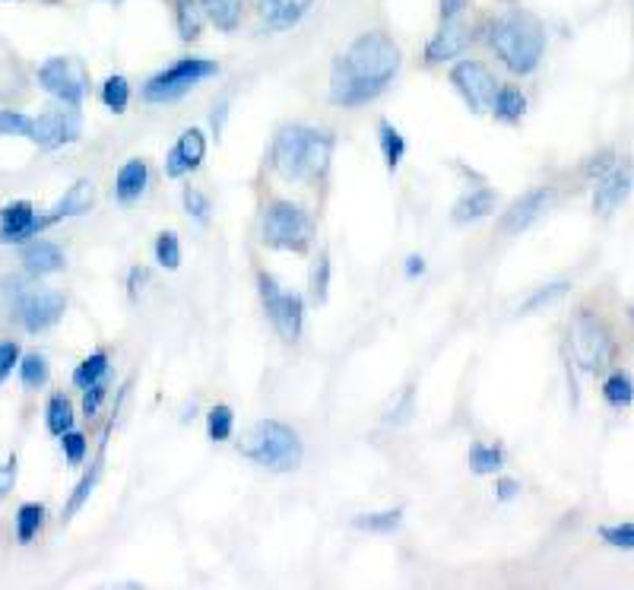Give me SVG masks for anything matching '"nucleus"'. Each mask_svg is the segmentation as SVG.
Masks as SVG:
<instances>
[{
  "label": "nucleus",
  "mask_w": 634,
  "mask_h": 590,
  "mask_svg": "<svg viewBox=\"0 0 634 590\" xmlns=\"http://www.w3.org/2000/svg\"><path fill=\"white\" fill-rule=\"evenodd\" d=\"M20 378H23V387H29V391H39V387L48 384V359L39 356V353H29L20 359Z\"/></svg>",
  "instance_id": "obj_36"
},
{
  "label": "nucleus",
  "mask_w": 634,
  "mask_h": 590,
  "mask_svg": "<svg viewBox=\"0 0 634 590\" xmlns=\"http://www.w3.org/2000/svg\"><path fill=\"white\" fill-rule=\"evenodd\" d=\"M260 242L276 251L302 254L314 242V219L292 200H273L264 210V219H260Z\"/></svg>",
  "instance_id": "obj_5"
},
{
  "label": "nucleus",
  "mask_w": 634,
  "mask_h": 590,
  "mask_svg": "<svg viewBox=\"0 0 634 590\" xmlns=\"http://www.w3.org/2000/svg\"><path fill=\"white\" fill-rule=\"evenodd\" d=\"M495 210V191L492 188H473L466 191L454 204V223H476V219L489 216Z\"/></svg>",
  "instance_id": "obj_23"
},
{
  "label": "nucleus",
  "mask_w": 634,
  "mask_h": 590,
  "mask_svg": "<svg viewBox=\"0 0 634 590\" xmlns=\"http://www.w3.org/2000/svg\"><path fill=\"white\" fill-rule=\"evenodd\" d=\"M311 4L314 0H283V7H279L270 20H267V26L273 29V32H286V29H292V26H298L308 16V10H311Z\"/></svg>",
  "instance_id": "obj_32"
},
{
  "label": "nucleus",
  "mask_w": 634,
  "mask_h": 590,
  "mask_svg": "<svg viewBox=\"0 0 634 590\" xmlns=\"http://www.w3.org/2000/svg\"><path fill=\"white\" fill-rule=\"evenodd\" d=\"M203 159H207V137H203V131H197V127H188V131H181L169 156H165V175L184 178L197 172Z\"/></svg>",
  "instance_id": "obj_15"
},
{
  "label": "nucleus",
  "mask_w": 634,
  "mask_h": 590,
  "mask_svg": "<svg viewBox=\"0 0 634 590\" xmlns=\"http://www.w3.org/2000/svg\"><path fill=\"white\" fill-rule=\"evenodd\" d=\"M470 42H473V29L463 20L441 23L432 39L425 42V64L438 67V64H447V61H457L466 54Z\"/></svg>",
  "instance_id": "obj_14"
},
{
  "label": "nucleus",
  "mask_w": 634,
  "mask_h": 590,
  "mask_svg": "<svg viewBox=\"0 0 634 590\" xmlns=\"http://www.w3.org/2000/svg\"><path fill=\"white\" fill-rule=\"evenodd\" d=\"M406 413H413V394H409V391L403 394V403H400V407H394V410L387 413L384 422H406V419H409Z\"/></svg>",
  "instance_id": "obj_53"
},
{
  "label": "nucleus",
  "mask_w": 634,
  "mask_h": 590,
  "mask_svg": "<svg viewBox=\"0 0 634 590\" xmlns=\"http://www.w3.org/2000/svg\"><path fill=\"white\" fill-rule=\"evenodd\" d=\"M552 204V188H533L524 197H517L508 207V213L501 216V232L505 235H520L524 229H530L539 216H543Z\"/></svg>",
  "instance_id": "obj_16"
},
{
  "label": "nucleus",
  "mask_w": 634,
  "mask_h": 590,
  "mask_svg": "<svg viewBox=\"0 0 634 590\" xmlns=\"http://www.w3.org/2000/svg\"><path fill=\"white\" fill-rule=\"evenodd\" d=\"M105 397H108V384L105 381L86 387V391H83V416H96L102 410Z\"/></svg>",
  "instance_id": "obj_46"
},
{
  "label": "nucleus",
  "mask_w": 634,
  "mask_h": 590,
  "mask_svg": "<svg viewBox=\"0 0 634 590\" xmlns=\"http://www.w3.org/2000/svg\"><path fill=\"white\" fill-rule=\"evenodd\" d=\"M96 479H99V470H92V473H86L80 483H77V489H73V495H70V502H67V508H64V521H70L73 514H77L83 505H86V499L92 495V489H96Z\"/></svg>",
  "instance_id": "obj_41"
},
{
  "label": "nucleus",
  "mask_w": 634,
  "mask_h": 590,
  "mask_svg": "<svg viewBox=\"0 0 634 590\" xmlns=\"http://www.w3.org/2000/svg\"><path fill=\"white\" fill-rule=\"evenodd\" d=\"M489 112H492L498 121L517 124L520 118L527 115V96H524V92H520L517 86H511V83H498L495 99H492V105H489Z\"/></svg>",
  "instance_id": "obj_22"
},
{
  "label": "nucleus",
  "mask_w": 634,
  "mask_h": 590,
  "mask_svg": "<svg viewBox=\"0 0 634 590\" xmlns=\"http://www.w3.org/2000/svg\"><path fill=\"white\" fill-rule=\"evenodd\" d=\"M238 451L248 460H254L257 467H267L273 473H292L302 467V457H305L298 432L279 419L254 422L248 432H241Z\"/></svg>",
  "instance_id": "obj_4"
},
{
  "label": "nucleus",
  "mask_w": 634,
  "mask_h": 590,
  "mask_svg": "<svg viewBox=\"0 0 634 590\" xmlns=\"http://www.w3.org/2000/svg\"><path fill=\"white\" fill-rule=\"evenodd\" d=\"M403 67V51L387 32L356 35L330 67V102L343 108H362L375 102L394 83Z\"/></svg>",
  "instance_id": "obj_1"
},
{
  "label": "nucleus",
  "mask_w": 634,
  "mask_h": 590,
  "mask_svg": "<svg viewBox=\"0 0 634 590\" xmlns=\"http://www.w3.org/2000/svg\"><path fill=\"white\" fill-rule=\"evenodd\" d=\"M216 73H219V64L210 58H194V54L191 58H178L175 64L153 73V77L143 83V99L153 105L178 102L181 96H188L197 83L216 77Z\"/></svg>",
  "instance_id": "obj_7"
},
{
  "label": "nucleus",
  "mask_w": 634,
  "mask_h": 590,
  "mask_svg": "<svg viewBox=\"0 0 634 590\" xmlns=\"http://www.w3.org/2000/svg\"><path fill=\"white\" fill-rule=\"evenodd\" d=\"M7 295H13V315L20 321L29 334H39V330H48L61 321L64 315V295L54 289H29L20 280H7Z\"/></svg>",
  "instance_id": "obj_8"
},
{
  "label": "nucleus",
  "mask_w": 634,
  "mask_h": 590,
  "mask_svg": "<svg viewBox=\"0 0 634 590\" xmlns=\"http://www.w3.org/2000/svg\"><path fill=\"white\" fill-rule=\"evenodd\" d=\"M32 121L23 112H0V137H29L32 134Z\"/></svg>",
  "instance_id": "obj_40"
},
{
  "label": "nucleus",
  "mask_w": 634,
  "mask_h": 590,
  "mask_svg": "<svg viewBox=\"0 0 634 590\" xmlns=\"http://www.w3.org/2000/svg\"><path fill=\"white\" fill-rule=\"evenodd\" d=\"M245 4H248V7H251V10H254L257 16H260V20H264V23H267V20H270V16H273V13H276L279 7H283V0H245Z\"/></svg>",
  "instance_id": "obj_51"
},
{
  "label": "nucleus",
  "mask_w": 634,
  "mask_h": 590,
  "mask_svg": "<svg viewBox=\"0 0 634 590\" xmlns=\"http://www.w3.org/2000/svg\"><path fill=\"white\" fill-rule=\"evenodd\" d=\"M45 524V505L39 502H26L16 511V543H32L39 537V530Z\"/></svg>",
  "instance_id": "obj_27"
},
{
  "label": "nucleus",
  "mask_w": 634,
  "mask_h": 590,
  "mask_svg": "<svg viewBox=\"0 0 634 590\" xmlns=\"http://www.w3.org/2000/svg\"><path fill=\"white\" fill-rule=\"evenodd\" d=\"M470 467L476 476L498 473L505 467V451L498 445H489V441H476V445H470Z\"/></svg>",
  "instance_id": "obj_28"
},
{
  "label": "nucleus",
  "mask_w": 634,
  "mask_h": 590,
  "mask_svg": "<svg viewBox=\"0 0 634 590\" xmlns=\"http://www.w3.org/2000/svg\"><path fill=\"white\" fill-rule=\"evenodd\" d=\"M517 492H520V483H517V479H511V476H501L498 483H495V499H498V502H511V499H517Z\"/></svg>",
  "instance_id": "obj_48"
},
{
  "label": "nucleus",
  "mask_w": 634,
  "mask_h": 590,
  "mask_svg": "<svg viewBox=\"0 0 634 590\" xmlns=\"http://www.w3.org/2000/svg\"><path fill=\"white\" fill-rule=\"evenodd\" d=\"M172 16L181 42H197L207 26V13H203L200 0H172Z\"/></svg>",
  "instance_id": "obj_20"
},
{
  "label": "nucleus",
  "mask_w": 634,
  "mask_h": 590,
  "mask_svg": "<svg viewBox=\"0 0 634 590\" xmlns=\"http://www.w3.org/2000/svg\"><path fill=\"white\" fill-rule=\"evenodd\" d=\"M631 184H634L631 172H628V169H619V165H615V169H612L606 178L596 181V191H593V213L612 216V213L619 210V207L625 204V200H628Z\"/></svg>",
  "instance_id": "obj_17"
},
{
  "label": "nucleus",
  "mask_w": 634,
  "mask_h": 590,
  "mask_svg": "<svg viewBox=\"0 0 634 590\" xmlns=\"http://www.w3.org/2000/svg\"><path fill=\"white\" fill-rule=\"evenodd\" d=\"M257 292L270 324L276 327V334L286 343H298L305 324V299L298 292H286L270 273H257Z\"/></svg>",
  "instance_id": "obj_9"
},
{
  "label": "nucleus",
  "mask_w": 634,
  "mask_h": 590,
  "mask_svg": "<svg viewBox=\"0 0 634 590\" xmlns=\"http://www.w3.org/2000/svg\"><path fill=\"white\" fill-rule=\"evenodd\" d=\"M153 254H156V264L159 267L178 270L181 267V242H178V235L175 232H159Z\"/></svg>",
  "instance_id": "obj_37"
},
{
  "label": "nucleus",
  "mask_w": 634,
  "mask_h": 590,
  "mask_svg": "<svg viewBox=\"0 0 634 590\" xmlns=\"http://www.w3.org/2000/svg\"><path fill=\"white\" fill-rule=\"evenodd\" d=\"M378 143H381V153H384L387 169L397 172L400 162H403V156H406V140H403V134H400L390 121H381V124H378Z\"/></svg>",
  "instance_id": "obj_26"
},
{
  "label": "nucleus",
  "mask_w": 634,
  "mask_h": 590,
  "mask_svg": "<svg viewBox=\"0 0 634 590\" xmlns=\"http://www.w3.org/2000/svg\"><path fill=\"white\" fill-rule=\"evenodd\" d=\"M226 118H229V99H219L213 105V115H210V124H213L216 137L222 134V127H226Z\"/></svg>",
  "instance_id": "obj_52"
},
{
  "label": "nucleus",
  "mask_w": 634,
  "mask_h": 590,
  "mask_svg": "<svg viewBox=\"0 0 634 590\" xmlns=\"http://www.w3.org/2000/svg\"><path fill=\"white\" fill-rule=\"evenodd\" d=\"M603 400L612 410H625L634 403V378L625 372V368H612L603 381Z\"/></svg>",
  "instance_id": "obj_25"
},
{
  "label": "nucleus",
  "mask_w": 634,
  "mask_h": 590,
  "mask_svg": "<svg viewBox=\"0 0 634 590\" xmlns=\"http://www.w3.org/2000/svg\"><path fill=\"white\" fill-rule=\"evenodd\" d=\"M628 318H631V327H634V305H631V311H628Z\"/></svg>",
  "instance_id": "obj_55"
},
{
  "label": "nucleus",
  "mask_w": 634,
  "mask_h": 590,
  "mask_svg": "<svg viewBox=\"0 0 634 590\" xmlns=\"http://www.w3.org/2000/svg\"><path fill=\"white\" fill-rule=\"evenodd\" d=\"M105 4H124V0H105Z\"/></svg>",
  "instance_id": "obj_56"
},
{
  "label": "nucleus",
  "mask_w": 634,
  "mask_h": 590,
  "mask_svg": "<svg viewBox=\"0 0 634 590\" xmlns=\"http://www.w3.org/2000/svg\"><path fill=\"white\" fill-rule=\"evenodd\" d=\"M61 448H64L67 464H70V467H77V464H83V457H86L89 441H86V435H83V432L70 429V432H64V435H61Z\"/></svg>",
  "instance_id": "obj_42"
},
{
  "label": "nucleus",
  "mask_w": 634,
  "mask_h": 590,
  "mask_svg": "<svg viewBox=\"0 0 634 590\" xmlns=\"http://www.w3.org/2000/svg\"><path fill=\"white\" fill-rule=\"evenodd\" d=\"M20 359H23V353H20V346H16L13 340L0 343V384L13 375V368H20Z\"/></svg>",
  "instance_id": "obj_45"
},
{
  "label": "nucleus",
  "mask_w": 634,
  "mask_h": 590,
  "mask_svg": "<svg viewBox=\"0 0 634 590\" xmlns=\"http://www.w3.org/2000/svg\"><path fill=\"white\" fill-rule=\"evenodd\" d=\"M447 80H451V86L457 89V96L466 102L470 112H476V115L489 112L495 89H498V80L489 64H482L476 58H463L447 70Z\"/></svg>",
  "instance_id": "obj_10"
},
{
  "label": "nucleus",
  "mask_w": 634,
  "mask_h": 590,
  "mask_svg": "<svg viewBox=\"0 0 634 590\" xmlns=\"http://www.w3.org/2000/svg\"><path fill=\"white\" fill-rule=\"evenodd\" d=\"M92 204H96V184H92L89 178H80L73 188H67V194L54 204V216L64 219V216H83L92 210Z\"/></svg>",
  "instance_id": "obj_24"
},
{
  "label": "nucleus",
  "mask_w": 634,
  "mask_h": 590,
  "mask_svg": "<svg viewBox=\"0 0 634 590\" xmlns=\"http://www.w3.org/2000/svg\"><path fill=\"white\" fill-rule=\"evenodd\" d=\"M105 375H108V353L99 349V353L86 356L77 368H73V384H77L80 391H86V387L105 381Z\"/></svg>",
  "instance_id": "obj_30"
},
{
  "label": "nucleus",
  "mask_w": 634,
  "mask_h": 590,
  "mask_svg": "<svg viewBox=\"0 0 634 590\" xmlns=\"http://www.w3.org/2000/svg\"><path fill=\"white\" fill-rule=\"evenodd\" d=\"M568 346H571V356L577 362V368H584V372H606L615 359V337L609 324L593 315V311L581 308L568 324Z\"/></svg>",
  "instance_id": "obj_6"
},
{
  "label": "nucleus",
  "mask_w": 634,
  "mask_h": 590,
  "mask_svg": "<svg viewBox=\"0 0 634 590\" xmlns=\"http://www.w3.org/2000/svg\"><path fill=\"white\" fill-rule=\"evenodd\" d=\"M20 261H23L26 273H32V276H48V273L64 270L67 257H64V251H61L58 245H54V242H32V245L23 248Z\"/></svg>",
  "instance_id": "obj_19"
},
{
  "label": "nucleus",
  "mask_w": 634,
  "mask_h": 590,
  "mask_svg": "<svg viewBox=\"0 0 634 590\" xmlns=\"http://www.w3.org/2000/svg\"><path fill=\"white\" fill-rule=\"evenodd\" d=\"M51 223H58V216H39L29 200H13L0 210V242L23 245L29 238H39Z\"/></svg>",
  "instance_id": "obj_12"
},
{
  "label": "nucleus",
  "mask_w": 634,
  "mask_h": 590,
  "mask_svg": "<svg viewBox=\"0 0 634 590\" xmlns=\"http://www.w3.org/2000/svg\"><path fill=\"white\" fill-rule=\"evenodd\" d=\"M77 137H80V115L73 112V105L42 112L32 121V134H29V140L39 143L42 150H58V146L73 143Z\"/></svg>",
  "instance_id": "obj_13"
},
{
  "label": "nucleus",
  "mask_w": 634,
  "mask_h": 590,
  "mask_svg": "<svg viewBox=\"0 0 634 590\" xmlns=\"http://www.w3.org/2000/svg\"><path fill=\"white\" fill-rule=\"evenodd\" d=\"M333 156V134L317 131L308 124H286L273 137V169L286 181H317L330 169Z\"/></svg>",
  "instance_id": "obj_3"
},
{
  "label": "nucleus",
  "mask_w": 634,
  "mask_h": 590,
  "mask_svg": "<svg viewBox=\"0 0 634 590\" xmlns=\"http://www.w3.org/2000/svg\"><path fill=\"white\" fill-rule=\"evenodd\" d=\"M425 273V257L422 254H409L406 257V276L409 280H416V276H422Z\"/></svg>",
  "instance_id": "obj_54"
},
{
  "label": "nucleus",
  "mask_w": 634,
  "mask_h": 590,
  "mask_svg": "<svg viewBox=\"0 0 634 590\" xmlns=\"http://www.w3.org/2000/svg\"><path fill=\"white\" fill-rule=\"evenodd\" d=\"M102 105L108 108V112H115V115H121V112H127V105H130V83H127V77H121V73H111V77L102 83Z\"/></svg>",
  "instance_id": "obj_31"
},
{
  "label": "nucleus",
  "mask_w": 634,
  "mask_h": 590,
  "mask_svg": "<svg viewBox=\"0 0 634 590\" xmlns=\"http://www.w3.org/2000/svg\"><path fill=\"white\" fill-rule=\"evenodd\" d=\"M146 283H149V270H143V267H134V270H130V273H127V295H130V299H137Z\"/></svg>",
  "instance_id": "obj_49"
},
{
  "label": "nucleus",
  "mask_w": 634,
  "mask_h": 590,
  "mask_svg": "<svg viewBox=\"0 0 634 590\" xmlns=\"http://www.w3.org/2000/svg\"><path fill=\"white\" fill-rule=\"evenodd\" d=\"M466 7H470V0H438V20L441 23L463 20Z\"/></svg>",
  "instance_id": "obj_47"
},
{
  "label": "nucleus",
  "mask_w": 634,
  "mask_h": 590,
  "mask_svg": "<svg viewBox=\"0 0 634 590\" xmlns=\"http://www.w3.org/2000/svg\"><path fill=\"white\" fill-rule=\"evenodd\" d=\"M600 540L615 549H634V521L600 527Z\"/></svg>",
  "instance_id": "obj_39"
},
{
  "label": "nucleus",
  "mask_w": 634,
  "mask_h": 590,
  "mask_svg": "<svg viewBox=\"0 0 634 590\" xmlns=\"http://www.w3.org/2000/svg\"><path fill=\"white\" fill-rule=\"evenodd\" d=\"M571 286H568V280H558V283H549V286H543L539 292H533L530 299L524 302V315H533V311H539V308H546V305H552L555 299H562V295L568 292Z\"/></svg>",
  "instance_id": "obj_38"
},
{
  "label": "nucleus",
  "mask_w": 634,
  "mask_h": 590,
  "mask_svg": "<svg viewBox=\"0 0 634 590\" xmlns=\"http://www.w3.org/2000/svg\"><path fill=\"white\" fill-rule=\"evenodd\" d=\"M232 429H235V413L232 407H226V403H216V407H210L207 413V435L210 441H229L232 438Z\"/></svg>",
  "instance_id": "obj_35"
},
{
  "label": "nucleus",
  "mask_w": 634,
  "mask_h": 590,
  "mask_svg": "<svg viewBox=\"0 0 634 590\" xmlns=\"http://www.w3.org/2000/svg\"><path fill=\"white\" fill-rule=\"evenodd\" d=\"M39 86L61 105L77 108L86 99L89 77H86L83 61H77V58H48L39 67Z\"/></svg>",
  "instance_id": "obj_11"
},
{
  "label": "nucleus",
  "mask_w": 634,
  "mask_h": 590,
  "mask_svg": "<svg viewBox=\"0 0 634 590\" xmlns=\"http://www.w3.org/2000/svg\"><path fill=\"white\" fill-rule=\"evenodd\" d=\"M400 524H403V511L400 508L375 511V514H356V518H352V527L368 530V533H394Z\"/></svg>",
  "instance_id": "obj_33"
},
{
  "label": "nucleus",
  "mask_w": 634,
  "mask_h": 590,
  "mask_svg": "<svg viewBox=\"0 0 634 590\" xmlns=\"http://www.w3.org/2000/svg\"><path fill=\"white\" fill-rule=\"evenodd\" d=\"M184 210H188V216H194L197 223H207L210 219V197L197 191V188H184Z\"/></svg>",
  "instance_id": "obj_43"
},
{
  "label": "nucleus",
  "mask_w": 634,
  "mask_h": 590,
  "mask_svg": "<svg viewBox=\"0 0 634 590\" xmlns=\"http://www.w3.org/2000/svg\"><path fill=\"white\" fill-rule=\"evenodd\" d=\"M13 483H16V457H10L7 464H0V499L13 492Z\"/></svg>",
  "instance_id": "obj_50"
},
{
  "label": "nucleus",
  "mask_w": 634,
  "mask_h": 590,
  "mask_svg": "<svg viewBox=\"0 0 634 590\" xmlns=\"http://www.w3.org/2000/svg\"><path fill=\"white\" fill-rule=\"evenodd\" d=\"M476 35L514 77H530L546 58V29L536 16L524 10H505L489 16Z\"/></svg>",
  "instance_id": "obj_2"
},
{
  "label": "nucleus",
  "mask_w": 634,
  "mask_h": 590,
  "mask_svg": "<svg viewBox=\"0 0 634 590\" xmlns=\"http://www.w3.org/2000/svg\"><path fill=\"white\" fill-rule=\"evenodd\" d=\"M146 184H149V165L143 159H127L115 175L118 204H134V200H140L146 194Z\"/></svg>",
  "instance_id": "obj_18"
},
{
  "label": "nucleus",
  "mask_w": 634,
  "mask_h": 590,
  "mask_svg": "<svg viewBox=\"0 0 634 590\" xmlns=\"http://www.w3.org/2000/svg\"><path fill=\"white\" fill-rule=\"evenodd\" d=\"M308 289H311V299L317 305L327 302V292H330V254L327 251H321L314 257L311 273H308Z\"/></svg>",
  "instance_id": "obj_34"
},
{
  "label": "nucleus",
  "mask_w": 634,
  "mask_h": 590,
  "mask_svg": "<svg viewBox=\"0 0 634 590\" xmlns=\"http://www.w3.org/2000/svg\"><path fill=\"white\" fill-rule=\"evenodd\" d=\"M203 13H207V23H213L219 32H238L241 20H245V0H200Z\"/></svg>",
  "instance_id": "obj_21"
},
{
  "label": "nucleus",
  "mask_w": 634,
  "mask_h": 590,
  "mask_svg": "<svg viewBox=\"0 0 634 590\" xmlns=\"http://www.w3.org/2000/svg\"><path fill=\"white\" fill-rule=\"evenodd\" d=\"M73 403L64 397V394H54L51 400H48V407H45V426H48V432L51 435H64V432H70L73 429Z\"/></svg>",
  "instance_id": "obj_29"
},
{
  "label": "nucleus",
  "mask_w": 634,
  "mask_h": 590,
  "mask_svg": "<svg viewBox=\"0 0 634 590\" xmlns=\"http://www.w3.org/2000/svg\"><path fill=\"white\" fill-rule=\"evenodd\" d=\"M612 169H615V153H612V150H600V153L590 156V159L584 162V178L600 181V178H606Z\"/></svg>",
  "instance_id": "obj_44"
}]
</instances>
